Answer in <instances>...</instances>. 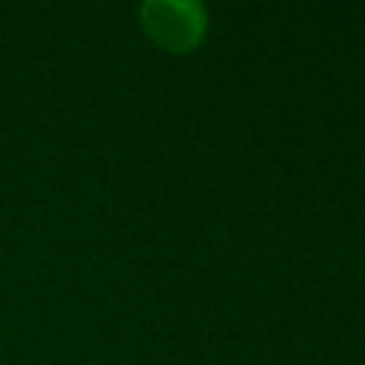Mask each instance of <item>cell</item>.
Wrapping results in <instances>:
<instances>
[{
    "instance_id": "6da1fadb",
    "label": "cell",
    "mask_w": 365,
    "mask_h": 365,
    "mask_svg": "<svg viewBox=\"0 0 365 365\" xmlns=\"http://www.w3.org/2000/svg\"><path fill=\"white\" fill-rule=\"evenodd\" d=\"M140 20L157 46L188 51L205 34L208 11L197 0H148L140 6Z\"/></svg>"
}]
</instances>
